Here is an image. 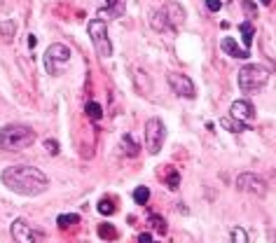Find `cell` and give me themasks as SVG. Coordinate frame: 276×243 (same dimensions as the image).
Segmentation results:
<instances>
[{
	"instance_id": "obj_1",
	"label": "cell",
	"mask_w": 276,
	"mask_h": 243,
	"mask_svg": "<svg viewBox=\"0 0 276 243\" xmlns=\"http://www.w3.org/2000/svg\"><path fill=\"white\" fill-rule=\"evenodd\" d=\"M2 185L21 197H38L47 192L49 178L35 166H9L2 171Z\"/></svg>"
},
{
	"instance_id": "obj_2",
	"label": "cell",
	"mask_w": 276,
	"mask_h": 243,
	"mask_svg": "<svg viewBox=\"0 0 276 243\" xmlns=\"http://www.w3.org/2000/svg\"><path fill=\"white\" fill-rule=\"evenodd\" d=\"M35 143V131L26 124H7L0 129V147L9 152L26 150Z\"/></svg>"
},
{
	"instance_id": "obj_3",
	"label": "cell",
	"mask_w": 276,
	"mask_h": 243,
	"mask_svg": "<svg viewBox=\"0 0 276 243\" xmlns=\"http://www.w3.org/2000/svg\"><path fill=\"white\" fill-rule=\"evenodd\" d=\"M269 77H272V73L265 66L251 63V66H244V68L239 70V87H241L244 94H258V91L265 89Z\"/></svg>"
},
{
	"instance_id": "obj_4",
	"label": "cell",
	"mask_w": 276,
	"mask_h": 243,
	"mask_svg": "<svg viewBox=\"0 0 276 243\" xmlns=\"http://www.w3.org/2000/svg\"><path fill=\"white\" fill-rule=\"evenodd\" d=\"M70 61V49L66 45H61V42H56V45L47 47L45 56H42V66H45V70L49 73L52 77L61 75L63 66Z\"/></svg>"
},
{
	"instance_id": "obj_5",
	"label": "cell",
	"mask_w": 276,
	"mask_h": 243,
	"mask_svg": "<svg viewBox=\"0 0 276 243\" xmlns=\"http://www.w3.org/2000/svg\"><path fill=\"white\" fill-rule=\"evenodd\" d=\"M87 30H89V38H92L99 56H106V59L108 56H113V42H110V38H108L106 21H103V19H92L89 26H87Z\"/></svg>"
},
{
	"instance_id": "obj_6",
	"label": "cell",
	"mask_w": 276,
	"mask_h": 243,
	"mask_svg": "<svg viewBox=\"0 0 276 243\" xmlns=\"http://www.w3.org/2000/svg\"><path fill=\"white\" fill-rule=\"evenodd\" d=\"M164 138H166V129H164V122L161 120H150L145 124V147L150 154H159L161 145H164Z\"/></svg>"
},
{
	"instance_id": "obj_7",
	"label": "cell",
	"mask_w": 276,
	"mask_h": 243,
	"mask_svg": "<svg viewBox=\"0 0 276 243\" xmlns=\"http://www.w3.org/2000/svg\"><path fill=\"white\" fill-rule=\"evenodd\" d=\"M12 239L16 243H42L45 241V232L33 229L26 220H14L12 222Z\"/></svg>"
},
{
	"instance_id": "obj_8",
	"label": "cell",
	"mask_w": 276,
	"mask_h": 243,
	"mask_svg": "<svg viewBox=\"0 0 276 243\" xmlns=\"http://www.w3.org/2000/svg\"><path fill=\"white\" fill-rule=\"evenodd\" d=\"M237 187L239 192H248V194H255V197H265L269 190L265 178H260L258 173H241L237 178Z\"/></svg>"
},
{
	"instance_id": "obj_9",
	"label": "cell",
	"mask_w": 276,
	"mask_h": 243,
	"mask_svg": "<svg viewBox=\"0 0 276 243\" xmlns=\"http://www.w3.org/2000/svg\"><path fill=\"white\" fill-rule=\"evenodd\" d=\"M166 80H169L173 94H178V96H183V99H194L197 96V87H194V82L190 77L180 75V73H169Z\"/></svg>"
},
{
	"instance_id": "obj_10",
	"label": "cell",
	"mask_w": 276,
	"mask_h": 243,
	"mask_svg": "<svg viewBox=\"0 0 276 243\" xmlns=\"http://www.w3.org/2000/svg\"><path fill=\"white\" fill-rule=\"evenodd\" d=\"M230 117L232 120H237V122H244V124H251V122L255 120V108L251 101H244V99H239L232 103L230 108Z\"/></svg>"
},
{
	"instance_id": "obj_11",
	"label": "cell",
	"mask_w": 276,
	"mask_h": 243,
	"mask_svg": "<svg viewBox=\"0 0 276 243\" xmlns=\"http://www.w3.org/2000/svg\"><path fill=\"white\" fill-rule=\"evenodd\" d=\"M220 47H223L225 54H230L232 59H248V54H251V49H246V47H239L237 40H232V38H223Z\"/></svg>"
},
{
	"instance_id": "obj_12",
	"label": "cell",
	"mask_w": 276,
	"mask_h": 243,
	"mask_svg": "<svg viewBox=\"0 0 276 243\" xmlns=\"http://www.w3.org/2000/svg\"><path fill=\"white\" fill-rule=\"evenodd\" d=\"M103 14H108L110 19H120L124 16V9H127V0H103Z\"/></svg>"
},
{
	"instance_id": "obj_13",
	"label": "cell",
	"mask_w": 276,
	"mask_h": 243,
	"mask_svg": "<svg viewBox=\"0 0 276 243\" xmlns=\"http://www.w3.org/2000/svg\"><path fill=\"white\" fill-rule=\"evenodd\" d=\"M159 173L164 175V178H161V182H164V185H166L169 190H176L178 185H180V175H178L176 168L164 166V168H159Z\"/></svg>"
},
{
	"instance_id": "obj_14",
	"label": "cell",
	"mask_w": 276,
	"mask_h": 243,
	"mask_svg": "<svg viewBox=\"0 0 276 243\" xmlns=\"http://www.w3.org/2000/svg\"><path fill=\"white\" fill-rule=\"evenodd\" d=\"M220 124H223V129L232 131V133H241V131L248 129V124H244V122H237V120H232V117H223V120H220Z\"/></svg>"
},
{
	"instance_id": "obj_15",
	"label": "cell",
	"mask_w": 276,
	"mask_h": 243,
	"mask_svg": "<svg viewBox=\"0 0 276 243\" xmlns=\"http://www.w3.org/2000/svg\"><path fill=\"white\" fill-rule=\"evenodd\" d=\"M122 152L127 154V157H136L138 154V143L129 136V133H124L122 136Z\"/></svg>"
},
{
	"instance_id": "obj_16",
	"label": "cell",
	"mask_w": 276,
	"mask_h": 243,
	"mask_svg": "<svg viewBox=\"0 0 276 243\" xmlns=\"http://www.w3.org/2000/svg\"><path fill=\"white\" fill-rule=\"evenodd\" d=\"M239 30H241V35H244V45H246V49H251V42H253V35H255L253 23L244 21L241 26H239Z\"/></svg>"
},
{
	"instance_id": "obj_17",
	"label": "cell",
	"mask_w": 276,
	"mask_h": 243,
	"mask_svg": "<svg viewBox=\"0 0 276 243\" xmlns=\"http://www.w3.org/2000/svg\"><path fill=\"white\" fill-rule=\"evenodd\" d=\"M85 113L89 120H101V115H103V110H101V106L96 103V101H89L85 106Z\"/></svg>"
},
{
	"instance_id": "obj_18",
	"label": "cell",
	"mask_w": 276,
	"mask_h": 243,
	"mask_svg": "<svg viewBox=\"0 0 276 243\" xmlns=\"http://www.w3.org/2000/svg\"><path fill=\"white\" fill-rule=\"evenodd\" d=\"M75 222H80V215H75V213H66V215H59L56 218V225L59 227H70V225H75Z\"/></svg>"
},
{
	"instance_id": "obj_19",
	"label": "cell",
	"mask_w": 276,
	"mask_h": 243,
	"mask_svg": "<svg viewBox=\"0 0 276 243\" xmlns=\"http://www.w3.org/2000/svg\"><path fill=\"white\" fill-rule=\"evenodd\" d=\"M147 199H150V190H147V187H143V185H140V187H136V190H134V201H136V204L145 206Z\"/></svg>"
},
{
	"instance_id": "obj_20",
	"label": "cell",
	"mask_w": 276,
	"mask_h": 243,
	"mask_svg": "<svg viewBox=\"0 0 276 243\" xmlns=\"http://www.w3.org/2000/svg\"><path fill=\"white\" fill-rule=\"evenodd\" d=\"M230 243H248V234H246V229L241 227H234L230 232Z\"/></svg>"
},
{
	"instance_id": "obj_21",
	"label": "cell",
	"mask_w": 276,
	"mask_h": 243,
	"mask_svg": "<svg viewBox=\"0 0 276 243\" xmlns=\"http://www.w3.org/2000/svg\"><path fill=\"white\" fill-rule=\"evenodd\" d=\"M99 236L101 239H106V241H110V239H117V229L113 227V225H99Z\"/></svg>"
},
{
	"instance_id": "obj_22",
	"label": "cell",
	"mask_w": 276,
	"mask_h": 243,
	"mask_svg": "<svg viewBox=\"0 0 276 243\" xmlns=\"http://www.w3.org/2000/svg\"><path fill=\"white\" fill-rule=\"evenodd\" d=\"M0 35L9 42V40L14 38V23H12V21H2V23H0Z\"/></svg>"
},
{
	"instance_id": "obj_23",
	"label": "cell",
	"mask_w": 276,
	"mask_h": 243,
	"mask_svg": "<svg viewBox=\"0 0 276 243\" xmlns=\"http://www.w3.org/2000/svg\"><path fill=\"white\" fill-rule=\"evenodd\" d=\"M113 211H115V204H113L110 199H101L99 201V213L101 215H113Z\"/></svg>"
},
{
	"instance_id": "obj_24",
	"label": "cell",
	"mask_w": 276,
	"mask_h": 243,
	"mask_svg": "<svg viewBox=\"0 0 276 243\" xmlns=\"http://www.w3.org/2000/svg\"><path fill=\"white\" fill-rule=\"evenodd\" d=\"M150 19H152V26L157 30H164V28H169V26H166V19H164V14H161V12H157V14H152L150 16Z\"/></svg>"
},
{
	"instance_id": "obj_25",
	"label": "cell",
	"mask_w": 276,
	"mask_h": 243,
	"mask_svg": "<svg viewBox=\"0 0 276 243\" xmlns=\"http://www.w3.org/2000/svg\"><path fill=\"white\" fill-rule=\"evenodd\" d=\"M150 222H152L154 227L159 229V234H166V222L161 220L159 215H154V213H152V215H150Z\"/></svg>"
},
{
	"instance_id": "obj_26",
	"label": "cell",
	"mask_w": 276,
	"mask_h": 243,
	"mask_svg": "<svg viewBox=\"0 0 276 243\" xmlns=\"http://www.w3.org/2000/svg\"><path fill=\"white\" fill-rule=\"evenodd\" d=\"M45 147L49 154H59V143L54 140V138H49V140H45Z\"/></svg>"
},
{
	"instance_id": "obj_27",
	"label": "cell",
	"mask_w": 276,
	"mask_h": 243,
	"mask_svg": "<svg viewBox=\"0 0 276 243\" xmlns=\"http://www.w3.org/2000/svg\"><path fill=\"white\" fill-rule=\"evenodd\" d=\"M206 7L211 9V12H218V9L223 7V2H220V0H206Z\"/></svg>"
},
{
	"instance_id": "obj_28",
	"label": "cell",
	"mask_w": 276,
	"mask_h": 243,
	"mask_svg": "<svg viewBox=\"0 0 276 243\" xmlns=\"http://www.w3.org/2000/svg\"><path fill=\"white\" fill-rule=\"evenodd\" d=\"M138 241H140V243H152V236H150V234H140Z\"/></svg>"
},
{
	"instance_id": "obj_29",
	"label": "cell",
	"mask_w": 276,
	"mask_h": 243,
	"mask_svg": "<svg viewBox=\"0 0 276 243\" xmlns=\"http://www.w3.org/2000/svg\"><path fill=\"white\" fill-rule=\"evenodd\" d=\"M244 9H248V12H255V5L251 2V0H246V2H244Z\"/></svg>"
},
{
	"instance_id": "obj_30",
	"label": "cell",
	"mask_w": 276,
	"mask_h": 243,
	"mask_svg": "<svg viewBox=\"0 0 276 243\" xmlns=\"http://www.w3.org/2000/svg\"><path fill=\"white\" fill-rule=\"evenodd\" d=\"M262 2H265V5H269V2H272V0H262Z\"/></svg>"
}]
</instances>
